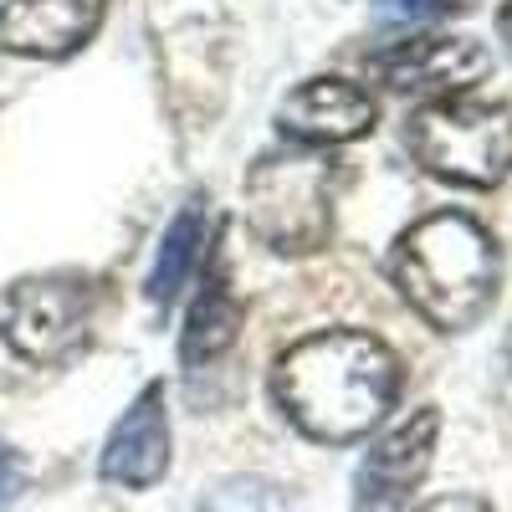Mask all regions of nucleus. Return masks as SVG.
<instances>
[{
  "label": "nucleus",
  "mask_w": 512,
  "mask_h": 512,
  "mask_svg": "<svg viewBox=\"0 0 512 512\" xmlns=\"http://www.w3.org/2000/svg\"><path fill=\"white\" fill-rule=\"evenodd\" d=\"M272 395L303 436L344 446L369 436L400 395V359L364 328H328L277 354Z\"/></svg>",
  "instance_id": "1"
},
{
  "label": "nucleus",
  "mask_w": 512,
  "mask_h": 512,
  "mask_svg": "<svg viewBox=\"0 0 512 512\" xmlns=\"http://www.w3.org/2000/svg\"><path fill=\"white\" fill-rule=\"evenodd\" d=\"M390 277L405 303L441 333L477 328L502 287V251L497 236L461 216V210H436L415 221L390 256Z\"/></svg>",
  "instance_id": "2"
},
{
  "label": "nucleus",
  "mask_w": 512,
  "mask_h": 512,
  "mask_svg": "<svg viewBox=\"0 0 512 512\" xmlns=\"http://www.w3.org/2000/svg\"><path fill=\"white\" fill-rule=\"evenodd\" d=\"M405 144L425 175L497 190L512 175V108L492 98H436L410 113Z\"/></svg>",
  "instance_id": "3"
},
{
  "label": "nucleus",
  "mask_w": 512,
  "mask_h": 512,
  "mask_svg": "<svg viewBox=\"0 0 512 512\" xmlns=\"http://www.w3.org/2000/svg\"><path fill=\"white\" fill-rule=\"evenodd\" d=\"M246 226L282 256H308L333 231V164L308 149L262 154L241 185Z\"/></svg>",
  "instance_id": "4"
},
{
  "label": "nucleus",
  "mask_w": 512,
  "mask_h": 512,
  "mask_svg": "<svg viewBox=\"0 0 512 512\" xmlns=\"http://www.w3.org/2000/svg\"><path fill=\"white\" fill-rule=\"evenodd\" d=\"M93 318V292L77 277H21L0 297V338L31 364L67 359Z\"/></svg>",
  "instance_id": "5"
},
{
  "label": "nucleus",
  "mask_w": 512,
  "mask_h": 512,
  "mask_svg": "<svg viewBox=\"0 0 512 512\" xmlns=\"http://www.w3.org/2000/svg\"><path fill=\"white\" fill-rule=\"evenodd\" d=\"M492 57L477 36H451V31H431V36H405L390 41L369 57V72L395 93L410 98H461L477 77H487Z\"/></svg>",
  "instance_id": "6"
},
{
  "label": "nucleus",
  "mask_w": 512,
  "mask_h": 512,
  "mask_svg": "<svg viewBox=\"0 0 512 512\" xmlns=\"http://www.w3.org/2000/svg\"><path fill=\"white\" fill-rule=\"evenodd\" d=\"M436 436H441V410L425 405L410 420H400L390 436H379L374 451L359 466V497L354 512H405L410 492L420 487V477L431 472L436 456Z\"/></svg>",
  "instance_id": "7"
},
{
  "label": "nucleus",
  "mask_w": 512,
  "mask_h": 512,
  "mask_svg": "<svg viewBox=\"0 0 512 512\" xmlns=\"http://www.w3.org/2000/svg\"><path fill=\"white\" fill-rule=\"evenodd\" d=\"M379 118V103L369 98V88L349 77H308L277 103V128L292 144H354L364 139Z\"/></svg>",
  "instance_id": "8"
},
{
  "label": "nucleus",
  "mask_w": 512,
  "mask_h": 512,
  "mask_svg": "<svg viewBox=\"0 0 512 512\" xmlns=\"http://www.w3.org/2000/svg\"><path fill=\"white\" fill-rule=\"evenodd\" d=\"M108 0H6L0 47L16 57H72L103 26Z\"/></svg>",
  "instance_id": "9"
},
{
  "label": "nucleus",
  "mask_w": 512,
  "mask_h": 512,
  "mask_svg": "<svg viewBox=\"0 0 512 512\" xmlns=\"http://www.w3.org/2000/svg\"><path fill=\"white\" fill-rule=\"evenodd\" d=\"M103 477L118 487H154L169 472V410H164V384H144L139 400L123 410V420L113 425V436L103 446Z\"/></svg>",
  "instance_id": "10"
},
{
  "label": "nucleus",
  "mask_w": 512,
  "mask_h": 512,
  "mask_svg": "<svg viewBox=\"0 0 512 512\" xmlns=\"http://www.w3.org/2000/svg\"><path fill=\"white\" fill-rule=\"evenodd\" d=\"M241 323H246V313H241V303H236L231 282H226L221 272H210L205 287H200V297H195V308H190V318H185L180 359H185L190 369H200V364H210V359H221V354L236 344Z\"/></svg>",
  "instance_id": "11"
},
{
  "label": "nucleus",
  "mask_w": 512,
  "mask_h": 512,
  "mask_svg": "<svg viewBox=\"0 0 512 512\" xmlns=\"http://www.w3.org/2000/svg\"><path fill=\"white\" fill-rule=\"evenodd\" d=\"M205 226H210V210H205V200H185V205H180V216L169 221V231H164V241H159V256H154V272H149V282H144L154 308L175 303V292L185 287L190 267L200 262Z\"/></svg>",
  "instance_id": "12"
},
{
  "label": "nucleus",
  "mask_w": 512,
  "mask_h": 512,
  "mask_svg": "<svg viewBox=\"0 0 512 512\" xmlns=\"http://www.w3.org/2000/svg\"><path fill=\"white\" fill-rule=\"evenodd\" d=\"M200 512H287V502L262 477H231L200 502Z\"/></svg>",
  "instance_id": "13"
},
{
  "label": "nucleus",
  "mask_w": 512,
  "mask_h": 512,
  "mask_svg": "<svg viewBox=\"0 0 512 512\" xmlns=\"http://www.w3.org/2000/svg\"><path fill=\"white\" fill-rule=\"evenodd\" d=\"M477 0H374V26H420V21H446L466 16Z\"/></svg>",
  "instance_id": "14"
},
{
  "label": "nucleus",
  "mask_w": 512,
  "mask_h": 512,
  "mask_svg": "<svg viewBox=\"0 0 512 512\" xmlns=\"http://www.w3.org/2000/svg\"><path fill=\"white\" fill-rule=\"evenodd\" d=\"M420 512H492L487 497H472V492H456V497H436V502H425Z\"/></svg>",
  "instance_id": "15"
},
{
  "label": "nucleus",
  "mask_w": 512,
  "mask_h": 512,
  "mask_svg": "<svg viewBox=\"0 0 512 512\" xmlns=\"http://www.w3.org/2000/svg\"><path fill=\"white\" fill-rule=\"evenodd\" d=\"M11 487H16V451L0 446V502L11 497Z\"/></svg>",
  "instance_id": "16"
},
{
  "label": "nucleus",
  "mask_w": 512,
  "mask_h": 512,
  "mask_svg": "<svg viewBox=\"0 0 512 512\" xmlns=\"http://www.w3.org/2000/svg\"><path fill=\"white\" fill-rule=\"evenodd\" d=\"M497 26H502V41H507V47H512V0H507V6H502V16H497Z\"/></svg>",
  "instance_id": "17"
}]
</instances>
